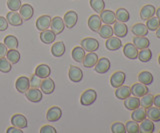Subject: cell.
I'll return each instance as SVG.
<instances>
[{"label":"cell","mask_w":160,"mask_h":133,"mask_svg":"<svg viewBox=\"0 0 160 133\" xmlns=\"http://www.w3.org/2000/svg\"><path fill=\"white\" fill-rule=\"evenodd\" d=\"M97 99V93L94 89H87L85 90L81 96H80V103L83 106H89L92 105Z\"/></svg>","instance_id":"1"},{"label":"cell","mask_w":160,"mask_h":133,"mask_svg":"<svg viewBox=\"0 0 160 133\" xmlns=\"http://www.w3.org/2000/svg\"><path fill=\"white\" fill-rule=\"evenodd\" d=\"M81 47L85 51L94 52L99 48V42L94 38L87 37V38H84L81 40Z\"/></svg>","instance_id":"2"},{"label":"cell","mask_w":160,"mask_h":133,"mask_svg":"<svg viewBox=\"0 0 160 133\" xmlns=\"http://www.w3.org/2000/svg\"><path fill=\"white\" fill-rule=\"evenodd\" d=\"M77 20H78V15H77V13L73 10L67 11L63 17V22L65 24V27H67L69 29L73 28L76 25Z\"/></svg>","instance_id":"3"},{"label":"cell","mask_w":160,"mask_h":133,"mask_svg":"<svg viewBox=\"0 0 160 133\" xmlns=\"http://www.w3.org/2000/svg\"><path fill=\"white\" fill-rule=\"evenodd\" d=\"M25 95H26V98L31 101L33 103H37L42 100V91L39 90V88H29V89L25 92Z\"/></svg>","instance_id":"4"},{"label":"cell","mask_w":160,"mask_h":133,"mask_svg":"<svg viewBox=\"0 0 160 133\" xmlns=\"http://www.w3.org/2000/svg\"><path fill=\"white\" fill-rule=\"evenodd\" d=\"M62 116V110L58 106H52L47 110L46 118L49 122H56Z\"/></svg>","instance_id":"5"},{"label":"cell","mask_w":160,"mask_h":133,"mask_svg":"<svg viewBox=\"0 0 160 133\" xmlns=\"http://www.w3.org/2000/svg\"><path fill=\"white\" fill-rule=\"evenodd\" d=\"M50 28L51 30L56 34H60L63 32L64 28H65V24L63 22V18L59 17V16H55L51 19V24H50Z\"/></svg>","instance_id":"6"},{"label":"cell","mask_w":160,"mask_h":133,"mask_svg":"<svg viewBox=\"0 0 160 133\" xmlns=\"http://www.w3.org/2000/svg\"><path fill=\"white\" fill-rule=\"evenodd\" d=\"M68 76H69V79L72 82L78 83L83 79V72L79 67L71 65L69 68Z\"/></svg>","instance_id":"7"},{"label":"cell","mask_w":160,"mask_h":133,"mask_svg":"<svg viewBox=\"0 0 160 133\" xmlns=\"http://www.w3.org/2000/svg\"><path fill=\"white\" fill-rule=\"evenodd\" d=\"M125 78H126V75H125L124 72H122V71L114 72L111 78H110V84H111V86L114 88H118L121 85H123Z\"/></svg>","instance_id":"8"},{"label":"cell","mask_w":160,"mask_h":133,"mask_svg":"<svg viewBox=\"0 0 160 133\" xmlns=\"http://www.w3.org/2000/svg\"><path fill=\"white\" fill-rule=\"evenodd\" d=\"M30 86V80L26 76H20L17 78L16 82H15V88L20 93H25Z\"/></svg>","instance_id":"9"},{"label":"cell","mask_w":160,"mask_h":133,"mask_svg":"<svg viewBox=\"0 0 160 133\" xmlns=\"http://www.w3.org/2000/svg\"><path fill=\"white\" fill-rule=\"evenodd\" d=\"M95 71L97 73H100V74H104L106 73L109 69H110V61L109 59L106 57H102L98 59L97 63L95 64Z\"/></svg>","instance_id":"10"},{"label":"cell","mask_w":160,"mask_h":133,"mask_svg":"<svg viewBox=\"0 0 160 133\" xmlns=\"http://www.w3.org/2000/svg\"><path fill=\"white\" fill-rule=\"evenodd\" d=\"M6 19L8 24L12 26H21L23 23V19L20 16V14L16 11H10L7 13Z\"/></svg>","instance_id":"11"},{"label":"cell","mask_w":160,"mask_h":133,"mask_svg":"<svg viewBox=\"0 0 160 133\" xmlns=\"http://www.w3.org/2000/svg\"><path fill=\"white\" fill-rule=\"evenodd\" d=\"M40 89H41L42 93H45V94H51V93L54 92L55 83L51 78L46 77L42 80L41 85H40Z\"/></svg>","instance_id":"12"},{"label":"cell","mask_w":160,"mask_h":133,"mask_svg":"<svg viewBox=\"0 0 160 133\" xmlns=\"http://www.w3.org/2000/svg\"><path fill=\"white\" fill-rule=\"evenodd\" d=\"M11 123H12V126H15L17 128H20V129H23V128H26L27 127V119L23 114H14L11 117Z\"/></svg>","instance_id":"13"},{"label":"cell","mask_w":160,"mask_h":133,"mask_svg":"<svg viewBox=\"0 0 160 133\" xmlns=\"http://www.w3.org/2000/svg\"><path fill=\"white\" fill-rule=\"evenodd\" d=\"M123 53L128 59H136L138 57V48L133 43H127L123 48Z\"/></svg>","instance_id":"14"},{"label":"cell","mask_w":160,"mask_h":133,"mask_svg":"<svg viewBox=\"0 0 160 133\" xmlns=\"http://www.w3.org/2000/svg\"><path fill=\"white\" fill-rule=\"evenodd\" d=\"M19 14H20V16L22 17L23 20H29V19L32 18L34 14L33 7L30 5V4L24 3L21 5V7L19 8Z\"/></svg>","instance_id":"15"},{"label":"cell","mask_w":160,"mask_h":133,"mask_svg":"<svg viewBox=\"0 0 160 133\" xmlns=\"http://www.w3.org/2000/svg\"><path fill=\"white\" fill-rule=\"evenodd\" d=\"M127 32H128V28L125 25L124 22L115 21L113 26V34H115L116 37H120V38L125 37L127 35Z\"/></svg>","instance_id":"16"},{"label":"cell","mask_w":160,"mask_h":133,"mask_svg":"<svg viewBox=\"0 0 160 133\" xmlns=\"http://www.w3.org/2000/svg\"><path fill=\"white\" fill-rule=\"evenodd\" d=\"M131 90V94H133L136 97H142L143 95L147 94L148 93V88L146 85L142 84V83H135L132 85V87L130 88Z\"/></svg>","instance_id":"17"},{"label":"cell","mask_w":160,"mask_h":133,"mask_svg":"<svg viewBox=\"0 0 160 133\" xmlns=\"http://www.w3.org/2000/svg\"><path fill=\"white\" fill-rule=\"evenodd\" d=\"M51 17L48 15H42L40 16L37 21H36V28L39 31H44L50 27V24H51Z\"/></svg>","instance_id":"18"},{"label":"cell","mask_w":160,"mask_h":133,"mask_svg":"<svg viewBox=\"0 0 160 133\" xmlns=\"http://www.w3.org/2000/svg\"><path fill=\"white\" fill-rule=\"evenodd\" d=\"M100 19L101 22L104 24H114L116 21V17H115V13L111 10H102L100 12Z\"/></svg>","instance_id":"19"},{"label":"cell","mask_w":160,"mask_h":133,"mask_svg":"<svg viewBox=\"0 0 160 133\" xmlns=\"http://www.w3.org/2000/svg\"><path fill=\"white\" fill-rule=\"evenodd\" d=\"M105 46L110 51H115L118 50V49L121 48L122 46V42L119 39V37H109L107 38L106 42H105Z\"/></svg>","instance_id":"20"},{"label":"cell","mask_w":160,"mask_h":133,"mask_svg":"<svg viewBox=\"0 0 160 133\" xmlns=\"http://www.w3.org/2000/svg\"><path fill=\"white\" fill-rule=\"evenodd\" d=\"M97 61H98L97 54L94 53V52H89L87 54H85L82 63H83L84 67L91 68V67H94L95 66V64L97 63Z\"/></svg>","instance_id":"21"},{"label":"cell","mask_w":160,"mask_h":133,"mask_svg":"<svg viewBox=\"0 0 160 133\" xmlns=\"http://www.w3.org/2000/svg\"><path fill=\"white\" fill-rule=\"evenodd\" d=\"M34 74L40 77L41 79H44V78L49 77V75L51 74V69H50V67L46 65V64H40V65H38L35 68Z\"/></svg>","instance_id":"22"},{"label":"cell","mask_w":160,"mask_h":133,"mask_svg":"<svg viewBox=\"0 0 160 133\" xmlns=\"http://www.w3.org/2000/svg\"><path fill=\"white\" fill-rule=\"evenodd\" d=\"M155 12H156V9L153 5H150V4H147L142 7L141 11H140V17H141L142 20H147L150 17L154 16Z\"/></svg>","instance_id":"23"},{"label":"cell","mask_w":160,"mask_h":133,"mask_svg":"<svg viewBox=\"0 0 160 133\" xmlns=\"http://www.w3.org/2000/svg\"><path fill=\"white\" fill-rule=\"evenodd\" d=\"M88 27L92 31L98 32L100 27H101V19H100V16L96 15V14L90 16L88 19Z\"/></svg>","instance_id":"24"},{"label":"cell","mask_w":160,"mask_h":133,"mask_svg":"<svg viewBox=\"0 0 160 133\" xmlns=\"http://www.w3.org/2000/svg\"><path fill=\"white\" fill-rule=\"evenodd\" d=\"M55 38H56V34H55L52 30H46L41 31L40 33V40L45 44H51L54 42Z\"/></svg>","instance_id":"25"},{"label":"cell","mask_w":160,"mask_h":133,"mask_svg":"<svg viewBox=\"0 0 160 133\" xmlns=\"http://www.w3.org/2000/svg\"><path fill=\"white\" fill-rule=\"evenodd\" d=\"M130 95H131V90H130V88L128 86L121 85L120 87L116 88V91H115V96L120 100L126 99Z\"/></svg>","instance_id":"26"},{"label":"cell","mask_w":160,"mask_h":133,"mask_svg":"<svg viewBox=\"0 0 160 133\" xmlns=\"http://www.w3.org/2000/svg\"><path fill=\"white\" fill-rule=\"evenodd\" d=\"M131 117H132V120L136 121V122H141L142 120H144L145 118L147 117L146 110H145L144 107H138L136 109L133 110Z\"/></svg>","instance_id":"27"},{"label":"cell","mask_w":160,"mask_h":133,"mask_svg":"<svg viewBox=\"0 0 160 133\" xmlns=\"http://www.w3.org/2000/svg\"><path fill=\"white\" fill-rule=\"evenodd\" d=\"M146 115L150 120L154 122L160 121V108L158 107H152L150 106L146 110Z\"/></svg>","instance_id":"28"},{"label":"cell","mask_w":160,"mask_h":133,"mask_svg":"<svg viewBox=\"0 0 160 133\" xmlns=\"http://www.w3.org/2000/svg\"><path fill=\"white\" fill-rule=\"evenodd\" d=\"M124 106L127 108L128 110H134L140 106V100L138 97H127L126 99H124Z\"/></svg>","instance_id":"29"},{"label":"cell","mask_w":160,"mask_h":133,"mask_svg":"<svg viewBox=\"0 0 160 133\" xmlns=\"http://www.w3.org/2000/svg\"><path fill=\"white\" fill-rule=\"evenodd\" d=\"M133 44L136 46L138 49H144V48H148L150 45V42L148 40V38L145 36H136L133 39Z\"/></svg>","instance_id":"30"},{"label":"cell","mask_w":160,"mask_h":133,"mask_svg":"<svg viewBox=\"0 0 160 133\" xmlns=\"http://www.w3.org/2000/svg\"><path fill=\"white\" fill-rule=\"evenodd\" d=\"M6 58L11 64H16L19 62L21 55H20V52L17 49H9L6 53Z\"/></svg>","instance_id":"31"},{"label":"cell","mask_w":160,"mask_h":133,"mask_svg":"<svg viewBox=\"0 0 160 133\" xmlns=\"http://www.w3.org/2000/svg\"><path fill=\"white\" fill-rule=\"evenodd\" d=\"M139 128L140 132L142 133H152L154 131V123L152 120L145 118L144 120L141 121V124H140Z\"/></svg>","instance_id":"32"},{"label":"cell","mask_w":160,"mask_h":133,"mask_svg":"<svg viewBox=\"0 0 160 133\" xmlns=\"http://www.w3.org/2000/svg\"><path fill=\"white\" fill-rule=\"evenodd\" d=\"M51 53L55 57H61L65 53V45L63 42H56L51 47Z\"/></svg>","instance_id":"33"},{"label":"cell","mask_w":160,"mask_h":133,"mask_svg":"<svg viewBox=\"0 0 160 133\" xmlns=\"http://www.w3.org/2000/svg\"><path fill=\"white\" fill-rule=\"evenodd\" d=\"M132 32L136 36H145L148 33V28L142 23H137L132 27Z\"/></svg>","instance_id":"34"},{"label":"cell","mask_w":160,"mask_h":133,"mask_svg":"<svg viewBox=\"0 0 160 133\" xmlns=\"http://www.w3.org/2000/svg\"><path fill=\"white\" fill-rule=\"evenodd\" d=\"M138 81L144 85H149L153 81V76L149 71H142L138 75Z\"/></svg>","instance_id":"35"},{"label":"cell","mask_w":160,"mask_h":133,"mask_svg":"<svg viewBox=\"0 0 160 133\" xmlns=\"http://www.w3.org/2000/svg\"><path fill=\"white\" fill-rule=\"evenodd\" d=\"M71 55H72V58L76 62H82L85 56V50L82 47H79V46L74 47Z\"/></svg>","instance_id":"36"},{"label":"cell","mask_w":160,"mask_h":133,"mask_svg":"<svg viewBox=\"0 0 160 133\" xmlns=\"http://www.w3.org/2000/svg\"><path fill=\"white\" fill-rule=\"evenodd\" d=\"M98 32H99V35L102 38L107 39L113 35V28L110 26L109 24H104V25H101Z\"/></svg>","instance_id":"37"},{"label":"cell","mask_w":160,"mask_h":133,"mask_svg":"<svg viewBox=\"0 0 160 133\" xmlns=\"http://www.w3.org/2000/svg\"><path fill=\"white\" fill-rule=\"evenodd\" d=\"M115 17L118 21L120 22H127L129 19H130V15H129V12L126 10L125 8H119L117 9L116 13H115Z\"/></svg>","instance_id":"38"},{"label":"cell","mask_w":160,"mask_h":133,"mask_svg":"<svg viewBox=\"0 0 160 133\" xmlns=\"http://www.w3.org/2000/svg\"><path fill=\"white\" fill-rule=\"evenodd\" d=\"M4 44L5 46L9 49H17L18 47V40L17 38L13 35H7L4 38Z\"/></svg>","instance_id":"39"},{"label":"cell","mask_w":160,"mask_h":133,"mask_svg":"<svg viewBox=\"0 0 160 133\" xmlns=\"http://www.w3.org/2000/svg\"><path fill=\"white\" fill-rule=\"evenodd\" d=\"M152 57V51L148 48L141 49V51L138 52V58L141 62H148Z\"/></svg>","instance_id":"40"},{"label":"cell","mask_w":160,"mask_h":133,"mask_svg":"<svg viewBox=\"0 0 160 133\" xmlns=\"http://www.w3.org/2000/svg\"><path fill=\"white\" fill-rule=\"evenodd\" d=\"M89 3L91 8L97 13H100L102 10H104V7H105L104 0H90Z\"/></svg>","instance_id":"41"},{"label":"cell","mask_w":160,"mask_h":133,"mask_svg":"<svg viewBox=\"0 0 160 133\" xmlns=\"http://www.w3.org/2000/svg\"><path fill=\"white\" fill-rule=\"evenodd\" d=\"M146 26L147 28L149 29V30H151V31H155V30H157V28L160 26V20L157 18V17H150L149 19H147L146 20Z\"/></svg>","instance_id":"42"},{"label":"cell","mask_w":160,"mask_h":133,"mask_svg":"<svg viewBox=\"0 0 160 133\" xmlns=\"http://www.w3.org/2000/svg\"><path fill=\"white\" fill-rule=\"evenodd\" d=\"M125 129H126L127 133H138V132H140V128H139V125H138V122L134 121V120L126 122Z\"/></svg>","instance_id":"43"},{"label":"cell","mask_w":160,"mask_h":133,"mask_svg":"<svg viewBox=\"0 0 160 133\" xmlns=\"http://www.w3.org/2000/svg\"><path fill=\"white\" fill-rule=\"evenodd\" d=\"M11 69H12V65L7 60V58L5 57L0 58V71L2 73H8L11 71Z\"/></svg>","instance_id":"44"},{"label":"cell","mask_w":160,"mask_h":133,"mask_svg":"<svg viewBox=\"0 0 160 133\" xmlns=\"http://www.w3.org/2000/svg\"><path fill=\"white\" fill-rule=\"evenodd\" d=\"M153 98H154V96L152 94H149V93L143 95L142 98H141V100H140V105H141L142 107H144V108H148L150 106H152Z\"/></svg>","instance_id":"45"},{"label":"cell","mask_w":160,"mask_h":133,"mask_svg":"<svg viewBox=\"0 0 160 133\" xmlns=\"http://www.w3.org/2000/svg\"><path fill=\"white\" fill-rule=\"evenodd\" d=\"M21 0H7V7L10 11H17L21 7Z\"/></svg>","instance_id":"46"},{"label":"cell","mask_w":160,"mask_h":133,"mask_svg":"<svg viewBox=\"0 0 160 133\" xmlns=\"http://www.w3.org/2000/svg\"><path fill=\"white\" fill-rule=\"evenodd\" d=\"M111 131L113 133H125L126 129H125V125L121 122H115L111 126Z\"/></svg>","instance_id":"47"},{"label":"cell","mask_w":160,"mask_h":133,"mask_svg":"<svg viewBox=\"0 0 160 133\" xmlns=\"http://www.w3.org/2000/svg\"><path fill=\"white\" fill-rule=\"evenodd\" d=\"M29 80H30V86L32 88H39L40 85H41V82H42L41 78L35 74H33L31 77H30Z\"/></svg>","instance_id":"48"},{"label":"cell","mask_w":160,"mask_h":133,"mask_svg":"<svg viewBox=\"0 0 160 133\" xmlns=\"http://www.w3.org/2000/svg\"><path fill=\"white\" fill-rule=\"evenodd\" d=\"M40 133H56V129L51 125H44L41 127V129L39 131Z\"/></svg>","instance_id":"49"},{"label":"cell","mask_w":160,"mask_h":133,"mask_svg":"<svg viewBox=\"0 0 160 133\" xmlns=\"http://www.w3.org/2000/svg\"><path fill=\"white\" fill-rule=\"evenodd\" d=\"M8 28V22L7 19H5V17L0 16V31H5Z\"/></svg>","instance_id":"50"},{"label":"cell","mask_w":160,"mask_h":133,"mask_svg":"<svg viewBox=\"0 0 160 133\" xmlns=\"http://www.w3.org/2000/svg\"><path fill=\"white\" fill-rule=\"evenodd\" d=\"M7 51H8L7 47L5 46V44L4 43H0V58L6 56Z\"/></svg>","instance_id":"51"},{"label":"cell","mask_w":160,"mask_h":133,"mask_svg":"<svg viewBox=\"0 0 160 133\" xmlns=\"http://www.w3.org/2000/svg\"><path fill=\"white\" fill-rule=\"evenodd\" d=\"M6 132H7V133H22L23 131H21V129H20V128H17V127H15V126H12V127H9Z\"/></svg>","instance_id":"52"},{"label":"cell","mask_w":160,"mask_h":133,"mask_svg":"<svg viewBox=\"0 0 160 133\" xmlns=\"http://www.w3.org/2000/svg\"><path fill=\"white\" fill-rule=\"evenodd\" d=\"M153 104L156 107L160 108V94L154 96V98H153Z\"/></svg>","instance_id":"53"},{"label":"cell","mask_w":160,"mask_h":133,"mask_svg":"<svg viewBox=\"0 0 160 133\" xmlns=\"http://www.w3.org/2000/svg\"><path fill=\"white\" fill-rule=\"evenodd\" d=\"M155 14H156V15H157V18L160 20V7H159V8L157 9V10H156V12H155Z\"/></svg>","instance_id":"54"},{"label":"cell","mask_w":160,"mask_h":133,"mask_svg":"<svg viewBox=\"0 0 160 133\" xmlns=\"http://www.w3.org/2000/svg\"><path fill=\"white\" fill-rule=\"evenodd\" d=\"M156 36H157L158 38H160V26L157 28V30H156Z\"/></svg>","instance_id":"55"},{"label":"cell","mask_w":160,"mask_h":133,"mask_svg":"<svg viewBox=\"0 0 160 133\" xmlns=\"http://www.w3.org/2000/svg\"><path fill=\"white\" fill-rule=\"evenodd\" d=\"M158 63H159V65H160V55H159V58H158Z\"/></svg>","instance_id":"56"}]
</instances>
